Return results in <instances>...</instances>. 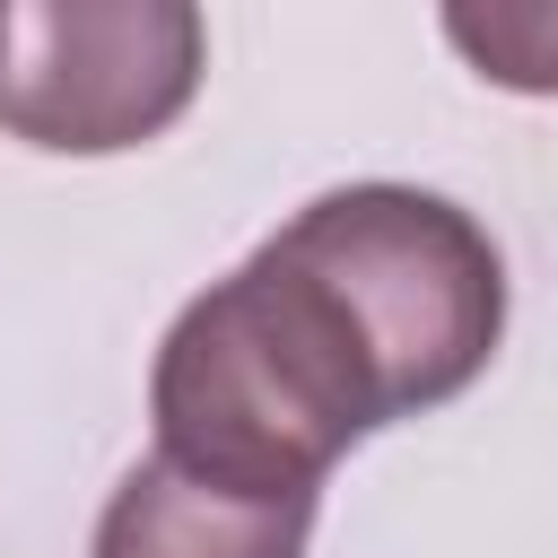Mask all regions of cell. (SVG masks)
<instances>
[{
	"label": "cell",
	"mask_w": 558,
	"mask_h": 558,
	"mask_svg": "<svg viewBox=\"0 0 558 558\" xmlns=\"http://www.w3.org/2000/svg\"><path fill=\"white\" fill-rule=\"evenodd\" d=\"M305 541H314V497L209 488L148 453L113 480L87 558H305Z\"/></svg>",
	"instance_id": "obj_4"
},
{
	"label": "cell",
	"mask_w": 558,
	"mask_h": 558,
	"mask_svg": "<svg viewBox=\"0 0 558 558\" xmlns=\"http://www.w3.org/2000/svg\"><path fill=\"white\" fill-rule=\"evenodd\" d=\"M148 418L157 462L209 488L323 497L331 462L357 436L392 427V392L340 288L288 235H262L166 323L148 366Z\"/></svg>",
	"instance_id": "obj_1"
},
{
	"label": "cell",
	"mask_w": 558,
	"mask_h": 558,
	"mask_svg": "<svg viewBox=\"0 0 558 558\" xmlns=\"http://www.w3.org/2000/svg\"><path fill=\"white\" fill-rule=\"evenodd\" d=\"M201 70L209 26L192 0H0V131L44 157H113L174 131Z\"/></svg>",
	"instance_id": "obj_3"
},
{
	"label": "cell",
	"mask_w": 558,
	"mask_h": 558,
	"mask_svg": "<svg viewBox=\"0 0 558 558\" xmlns=\"http://www.w3.org/2000/svg\"><path fill=\"white\" fill-rule=\"evenodd\" d=\"M279 235L340 288L384 366L392 418L445 410L488 375L506 340V253L462 201L418 183H340L314 192Z\"/></svg>",
	"instance_id": "obj_2"
}]
</instances>
